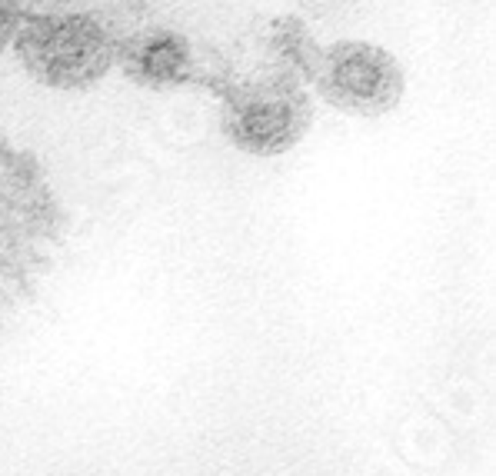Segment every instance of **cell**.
I'll list each match as a JSON object with an SVG mask.
<instances>
[{
    "mask_svg": "<svg viewBox=\"0 0 496 476\" xmlns=\"http://www.w3.org/2000/svg\"><path fill=\"white\" fill-rule=\"evenodd\" d=\"M20 67L50 90H87L117 63V40L87 14H30L14 34Z\"/></svg>",
    "mask_w": 496,
    "mask_h": 476,
    "instance_id": "6da1fadb",
    "label": "cell"
},
{
    "mask_svg": "<svg viewBox=\"0 0 496 476\" xmlns=\"http://www.w3.org/2000/svg\"><path fill=\"white\" fill-rule=\"evenodd\" d=\"M313 123V103L293 77L237 83L224 100L220 130L240 153L280 157L293 150Z\"/></svg>",
    "mask_w": 496,
    "mask_h": 476,
    "instance_id": "7a4b0ae2",
    "label": "cell"
},
{
    "mask_svg": "<svg viewBox=\"0 0 496 476\" xmlns=\"http://www.w3.org/2000/svg\"><path fill=\"white\" fill-rule=\"evenodd\" d=\"M310 80L324 103L350 117H383L403 100V67L390 50L366 40H337L317 50Z\"/></svg>",
    "mask_w": 496,
    "mask_h": 476,
    "instance_id": "3957f363",
    "label": "cell"
},
{
    "mask_svg": "<svg viewBox=\"0 0 496 476\" xmlns=\"http://www.w3.org/2000/svg\"><path fill=\"white\" fill-rule=\"evenodd\" d=\"M117 63L140 87L170 90L193 77V47L177 30H140L117 43Z\"/></svg>",
    "mask_w": 496,
    "mask_h": 476,
    "instance_id": "277c9868",
    "label": "cell"
},
{
    "mask_svg": "<svg viewBox=\"0 0 496 476\" xmlns=\"http://www.w3.org/2000/svg\"><path fill=\"white\" fill-rule=\"evenodd\" d=\"M20 17H23V14L17 10L14 0H0V54L10 47V40H14V34H17Z\"/></svg>",
    "mask_w": 496,
    "mask_h": 476,
    "instance_id": "5b68a950",
    "label": "cell"
}]
</instances>
